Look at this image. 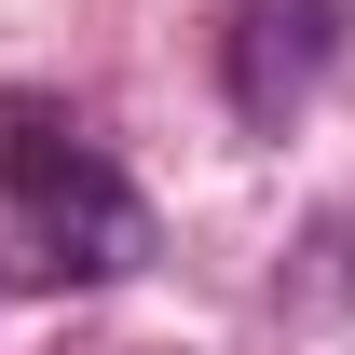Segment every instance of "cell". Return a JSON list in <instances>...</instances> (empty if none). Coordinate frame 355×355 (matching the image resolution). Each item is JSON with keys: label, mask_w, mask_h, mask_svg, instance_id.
<instances>
[{"label": "cell", "mask_w": 355, "mask_h": 355, "mask_svg": "<svg viewBox=\"0 0 355 355\" xmlns=\"http://www.w3.org/2000/svg\"><path fill=\"white\" fill-rule=\"evenodd\" d=\"M137 260H150L137 178L55 110H0V287L55 301V287H110Z\"/></svg>", "instance_id": "obj_1"}, {"label": "cell", "mask_w": 355, "mask_h": 355, "mask_svg": "<svg viewBox=\"0 0 355 355\" xmlns=\"http://www.w3.org/2000/svg\"><path fill=\"white\" fill-rule=\"evenodd\" d=\"M342 14H355V0H246V14L219 28V96L246 110V123H287V110L328 83Z\"/></svg>", "instance_id": "obj_2"}]
</instances>
